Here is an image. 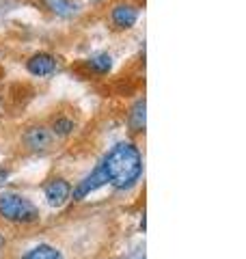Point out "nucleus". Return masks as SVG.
<instances>
[{
    "instance_id": "12",
    "label": "nucleus",
    "mask_w": 246,
    "mask_h": 259,
    "mask_svg": "<svg viewBox=\"0 0 246 259\" xmlns=\"http://www.w3.org/2000/svg\"><path fill=\"white\" fill-rule=\"evenodd\" d=\"M73 130H76V123H73L71 119H67V117H56L54 123H52V134L59 136V139H65V136H69Z\"/></svg>"
},
{
    "instance_id": "1",
    "label": "nucleus",
    "mask_w": 246,
    "mask_h": 259,
    "mask_svg": "<svg viewBox=\"0 0 246 259\" xmlns=\"http://www.w3.org/2000/svg\"><path fill=\"white\" fill-rule=\"evenodd\" d=\"M102 168L112 188H132L143 175V156L134 143H117L106 153Z\"/></svg>"
},
{
    "instance_id": "5",
    "label": "nucleus",
    "mask_w": 246,
    "mask_h": 259,
    "mask_svg": "<svg viewBox=\"0 0 246 259\" xmlns=\"http://www.w3.org/2000/svg\"><path fill=\"white\" fill-rule=\"evenodd\" d=\"M108 182H106V175H104V168H102V164H97L93 171H91V175H87L82 182H78V186L73 188V199L76 201H82L85 197H89L91 192H95V190H100L102 186H106Z\"/></svg>"
},
{
    "instance_id": "6",
    "label": "nucleus",
    "mask_w": 246,
    "mask_h": 259,
    "mask_svg": "<svg viewBox=\"0 0 246 259\" xmlns=\"http://www.w3.org/2000/svg\"><path fill=\"white\" fill-rule=\"evenodd\" d=\"M26 69H28V74L37 78H48L56 71V59L48 52H37L26 61Z\"/></svg>"
},
{
    "instance_id": "15",
    "label": "nucleus",
    "mask_w": 246,
    "mask_h": 259,
    "mask_svg": "<svg viewBox=\"0 0 246 259\" xmlns=\"http://www.w3.org/2000/svg\"><path fill=\"white\" fill-rule=\"evenodd\" d=\"M89 3H102V0H89Z\"/></svg>"
},
{
    "instance_id": "14",
    "label": "nucleus",
    "mask_w": 246,
    "mask_h": 259,
    "mask_svg": "<svg viewBox=\"0 0 246 259\" xmlns=\"http://www.w3.org/2000/svg\"><path fill=\"white\" fill-rule=\"evenodd\" d=\"M3 246H5V236L0 233V248H3Z\"/></svg>"
},
{
    "instance_id": "7",
    "label": "nucleus",
    "mask_w": 246,
    "mask_h": 259,
    "mask_svg": "<svg viewBox=\"0 0 246 259\" xmlns=\"http://www.w3.org/2000/svg\"><path fill=\"white\" fill-rule=\"evenodd\" d=\"M54 141V134L52 130H48L44 125H32L28 127L26 132H24V143H26V147L32 149V151H44L52 145Z\"/></svg>"
},
{
    "instance_id": "4",
    "label": "nucleus",
    "mask_w": 246,
    "mask_h": 259,
    "mask_svg": "<svg viewBox=\"0 0 246 259\" xmlns=\"http://www.w3.org/2000/svg\"><path fill=\"white\" fill-rule=\"evenodd\" d=\"M44 194H46V201L50 207H63L71 197V186L67 180H63V177H54V180L46 184Z\"/></svg>"
},
{
    "instance_id": "3",
    "label": "nucleus",
    "mask_w": 246,
    "mask_h": 259,
    "mask_svg": "<svg viewBox=\"0 0 246 259\" xmlns=\"http://www.w3.org/2000/svg\"><path fill=\"white\" fill-rule=\"evenodd\" d=\"M138 15H141V9L138 5L130 3V0H117L112 7H110V13H108V20H110V26L114 30H130L136 26L138 22Z\"/></svg>"
},
{
    "instance_id": "11",
    "label": "nucleus",
    "mask_w": 246,
    "mask_h": 259,
    "mask_svg": "<svg viewBox=\"0 0 246 259\" xmlns=\"http://www.w3.org/2000/svg\"><path fill=\"white\" fill-rule=\"evenodd\" d=\"M22 259H63V253L50 244H39L35 248H30Z\"/></svg>"
},
{
    "instance_id": "2",
    "label": "nucleus",
    "mask_w": 246,
    "mask_h": 259,
    "mask_svg": "<svg viewBox=\"0 0 246 259\" xmlns=\"http://www.w3.org/2000/svg\"><path fill=\"white\" fill-rule=\"evenodd\" d=\"M0 218L18 225H28L39 221V209L30 199L18 192H3L0 194Z\"/></svg>"
},
{
    "instance_id": "10",
    "label": "nucleus",
    "mask_w": 246,
    "mask_h": 259,
    "mask_svg": "<svg viewBox=\"0 0 246 259\" xmlns=\"http://www.w3.org/2000/svg\"><path fill=\"white\" fill-rule=\"evenodd\" d=\"M145 108H147L145 100H138L132 106V110H130L128 123L132 127V132H145Z\"/></svg>"
},
{
    "instance_id": "13",
    "label": "nucleus",
    "mask_w": 246,
    "mask_h": 259,
    "mask_svg": "<svg viewBox=\"0 0 246 259\" xmlns=\"http://www.w3.org/2000/svg\"><path fill=\"white\" fill-rule=\"evenodd\" d=\"M7 180H9V171H7V168H0V186H3Z\"/></svg>"
},
{
    "instance_id": "9",
    "label": "nucleus",
    "mask_w": 246,
    "mask_h": 259,
    "mask_svg": "<svg viewBox=\"0 0 246 259\" xmlns=\"http://www.w3.org/2000/svg\"><path fill=\"white\" fill-rule=\"evenodd\" d=\"M87 67L97 76H106L112 69V56L108 52H100L93 54L91 59H87Z\"/></svg>"
},
{
    "instance_id": "8",
    "label": "nucleus",
    "mask_w": 246,
    "mask_h": 259,
    "mask_svg": "<svg viewBox=\"0 0 246 259\" xmlns=\"http://www.w3.org/2000/svg\"><path fill=\"white\" fill-rule=\"evenodd\" d=\"M44 5L56 18H71V15H76L80 9V5L76 0H44Z\"/></svg>"
}]
</instances>
